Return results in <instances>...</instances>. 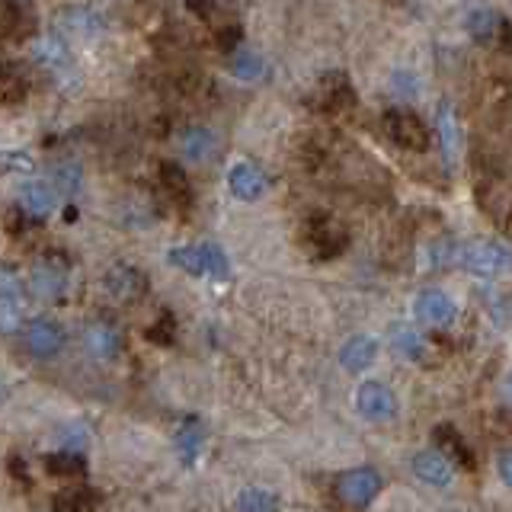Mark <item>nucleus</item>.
I'll use <instances>...</instances> for the list:
<instances>
[{
    "label": "nucleus",
    "mask_w": 512,
    "mask_h": 512,
    "mask_svg": "<svg viewBox=\"0 0 512 512\" xmlns=\"http://www.w3.org/2000/svg\"><path fill=\"white\" fill-rule=\"evenodd\" d=\"M301 244L314 260H333V256L346 253L349 231H346V224H340L333 215L314 212L301 224Z\"/></svg>",
    "instance_id": "1"
},
{
    "label": "nucleus",
    "mask_w": 512,
    "mask_h": 512,
    "mask_svg": "<svg viewBox=\"0 0 512 512\" xmlns=\"http://www.w3.org/2000/svg\"><path fill=\"white\" fill-rule=\"evenodd\" d=\"M381 128H384V135H388L397 148H404V151H416V154H423L429 151V144H432V132H429V125L416 116V112L410 109H388L381 116Z\"/></svg>",
    "instance_id": "2"
},
{
    "label": "nucleus",
    "mask_w": 512,
    "mask_h": 512,
    "mask_svg": "<svg viewBox=\"0 0 512 512\" xmlns=\"http://www.w3.org/2000/svg\"><path fill=\"white\" fill-rule=\"evenodd\" d=\"M352 103H356V90H352V80L343 71H327L308 93V106L317 116H340Z\"/></svg>",
    "instance_id": "3"
},
{
    "label": "nucleus",
    "mask_w": 512,
    "mask_h": 512,
    "mask_svg": "<svg viewBox=\"0 0 512 512\" xmlns=\"http://www.w3.org/2000/svg\"><path fill=\"white\" fill-rule=\"evenodd\" d=\"M477 272V276H500V272L512 269V250L493 240H471V244H458V263Z\"/></svg>",
    "instance_id": "4"
},
{
    "label": "nucleus",
    "mask_w": 512,
    "mask_h": 512,
    "mask_svg": "<svg viewBox=\"0 0 512 512\" xmlns=\"http://www.w3.org/2000/svg\"><path fill=\"white\" fill-rule=\"evenodd\" d=\"M378 490H381V474L372 468L346 471L340 480H336V496H340L343 506H349V509H365L378 496Z\"/></svg>",
    "instance_id": "5"
},
{
    "label": "nucleus",
    "mask_w": 512,
    "mask_h": 512,
    "mask_svg": "<svg viewBox=\"0 0 512 512\" xmlns=\"http://www.w3.org/2000/svg\"><path fill=\"white\" fill-rule=\"evenodd\" d=\"M64 327L58 320H48V317H36L32 324H26L23 330V346L32 359H52L64 349Z\"/></svg>",
    "instance_id": "6"
},
{
    "label": "nucleus",
    "mask_w": 512,
    "mask_h": 512,
    "mask_svg": "<svg viewBox=\"0 0 512 512\" xmlns=\"http://www.w3.org/2000/svg\"><path fill=\"white\" fill-rule=\"evenodd\" d=\"M32 292L42 301H61L68 292V263L61 256H42V260L32 266Z\"/></svg>",
    "instance_id": "7"
},
{
    "label": "nucleus",
    "mask_w": 512,
    "mask_h": 512,
    "mask_svg": "<svg viewBox=\"0 0 512 512\" xmlns=\"http://www.w3.org/2000/svg\"><path fill=\"white\" fill-rule=\"evenodd\" d=\"M356 410L372 423H384V420H394L397 413V397L388 384L381 381H365L362 388L356 391Z\"/></svg>",
    "instance_id": "8"
},
{
    "label": "nucleus",
    "mask_w": 512,
    "mask_h": 512,
    "mask_svg": "<svg viewBox=\"0 0 512 512\" xmlns=\"http://www.w3.org/2000/svg\"><path fill=\"white\" fill-rule=\"evenodd\" d=\"M416 317L423 320L426 327H432V330H445V327H452L455 324V314H458V308H455V301L448 298L442 288H426V292H420L416 295Z\"/></svg>",
    "instance_id": "9"
},
{
    "label": "nucleus",
    "mask_w": 512,
    "mask_h": 512,
    "mask_svg": "<svg viewBox=\"0 0 512 512\" xmlns=\"http://www.w3.org/2000/svg\"><path fill=\"white\" fill-rule=\"evenodd\" d=\"M228 189H231V196L240 199V202H256V199L266 196L269 180H266V173L260 167L240 160V164H234L231 173H228Z\"/></svg>",
    "instance_id": "10"
},
{
    "label": "nucleus",
    "mask_w": 512,
    "mask_h": 512,
    "mask_svg": "<svg viewBox=\"0 0 512 512\" xmlns=\"http://www.w3.org/2000/svg\"><path fill=\"white\" fill-rule=\"evenodd\" d=\"M106 16H100L93 7H64L58 10V29L68 32L71 39H96L106 29Z\"/></svg>",
    "instance_id": "11"
},
{
    "label": "nucleus",
    "mask_w": 512,
    "mask_h": 512,
    "mask_svg": "<svg viewBox=\"0 0 512 512\" xmlns=\"http://www.w3.org/2000/svg\"><path fill=\"white\" fill-rule=\"evenodd\" d=\"M106 292L119 301H138L144 292H148V276L135 266L119 263L106 272Z\"/></svg>",
    "instance_id": "12"
},
{
    "label": "nucleus",
    "mask_w": 512,
    "mask_h": 512,
    "mask_svg": "<svg viewBox=\"0 0 512 512\" xmlns=\"http://www.w3.org/2000/svg\"><path fill=\"white\" fill-rule=\"evenodd\" d=\"M84 343H87V352L93 359L112 362V359H119V352H122V333L112 327L109 320H96V324L87 327Z\"/></svg>",
    "instance_id": "13"
},
{
    "label": "nucleus",
    "mask_w": 512,
    "mask_h": 512,
    "mask_svg": "<svg viewBox=\"0 0 512 512\" xmlns=\"http://www.w3.org/2000/svg\"><path fill=\"white\" fill-rule=\"evenodd\" d=\"M157 183H160V189H164V196L170 202L183 205V208H189L192 199H196V192H192V183H189L186 170L176 164V160H164V164L157 167Z\"/></svg>",
    "instance_id": "14"
},
{
    "label": "nucleus",
    "mask_w": 512,
    "mask_h": 512,
    "mask_svg": "<svg viewBox=\"0 0 512 512\" xmlns=\"http://www.w3.org/2000/svg\"><path fill=\"white\" fill-rule=\"evenodd\" d=\"M23 311V288L16 279L13 266H4V276H0V317H4V330L10 333L16 327Z\"/></svg>",
    "instance_id": "15"
},
{
    "label": "nucleus",
    "mask_w": 512,
    "mask_h": 512,
    "mask_svg": "<svg viewBox=\"0 0 512 512\" xmlns=\"http://www.w3.org/2000/svg\"><path fill=\"white\" fill-rule=\"evenodd\" d=\"M413 471L420 480H426V484L432 487H448L452 484V461H448L445 452H420L413 458Z\"/></svg>",
    "instance_id": "16"
},
{
    "label": "nucleus",
    "mask_w": 512,
    "mask_h": 512,
    "mask_svg": "<svg viewBox=\"0 0 512 512\" xmlns=\"http://www.w3.org/2000/svg\"><path fill=\"white\" fill-rule=\"evenodd\" d=\"M183 154L192 164H208V160L218 157V138L212 128L205 125H192L183 132Z\"/></svg>",
    "instance_id": "17"
},
{
    "label": "nucleus",
    "mask_w": 512,
    "mask_h": 512,
    "mask_svg": "<svg viewBox=\"0 0 512 512\" xmlns=\"http://www.w3.org/2000/svg\"><path fill=\"white\" fill-rule=\"evenodd\" d=\"M375 359H378V343L372 340V336H365V333L352 336V340L340 349V362H343L346 372H352V375L365 372V368L372 365Z\"/></svg>",
    "instance_id": "18"
},
{
    "label": "nucleus",
    "mask_w": 512,
    "mask_h": 512,
    "mask_svg": "<svg viewBox=\"0 0 512 512\" xmlns=\"http://www.w3.org/2000/svg\"><path fill=\"white\" fill-rule=\"evenodd\" d=\"M58 196V189L55 186H45V183H26L23 192H20V205L26 208V212H32L36 218H48L55 212V199Z\"/></svg>",
    "instance_id": "19"
},
{
    "label": "nucleus",
    "mask_w": 512,
    "mask_h": 512,
    "mask_svg": "<svg viewBox=\"0 0 512 512\" xmlns=\"http://www.w3.org/2000/svg\"><path fill=\"white\" fill-rule=\"evenodd\" d=\"M23 32H32V23H26V7L20 0H0V36L4 42L20 39Z\"/></svg>",
    "instance_id": "20"
},
{
    "label": "nucleus",
    "mask_w": 512,
    "mask_h": 512,
    "mask_svg": "<svg viewBox=\"0 0 512 512\" xmlns=\"http://www.w3.org/2000/svg\"><path fill=\"white\" fill-rule=\"evenodd\" d=\"M202 445H205V426L196 420V416H189V420L180 426V432H176V452H180V458L186 464H196Z\"/></svg>",
    "instance_id": "21"
},
{
    "label": "nucleus",
    "mask_w": 512,
    "mask_h": 512,
    "mask_svg": "<svg viewBox=\"0 0 512 512\" xmlns=\"http://www.w3.org/2000/svg\"><path fill=\"white\" fill-rule=\"evenodd\" d=\"M391 346H394V352L400 359H410V362H420L426 356V340L407 324H394L391 327Z\"/></svg>",
    "instance_id": "22"
},
{
    "label": "nucleus",
    "mask_w": 512,
    "mask_h": 512,
    "mask_svg": "<svg viewBox=\"0 0 512 512\" xmlns=\"http://www.w3.org/2000/svg\"><path fill=\"white\" fill-rule=\"evenodd\" d=\"M80 183H84V173H80L77 160H58L52 167V186L58 189V196L74 199L80 192Z\"/></svg>",
    "instance_id": "23"
},
{
    "label": "nucleus",
    "mask_w": 512,
    "mask_h": 512,
    "mask_svg": "<svg viewBox=\"0 0 512 512\" xmlns=\"http://www.w3.org/2000/svg\"><path fill=\"white\" fill-rule=\"evenodd\" d=\"M500 23H503V16L500 13H493L487 7H480L468 16V32H471V39L480 42V45H487V42H496V32H500Z\"/></svg>",
    "instance_id": "24"
},
{
    "label": "nucleus",
    "mask_w": 512,
    "mask_h": 512,
    "mask_svg": "<svg viewBox=\"0 0 512 512\" xmlns=\"http://www.w3.org/2000/svg\"><path fill=\"white\" fill-rule=\"evenodd\" d=\"M439 141H442V157H445V164L452 167L455 164V151H458V128H455V112L448 103L439 106Z\"/></svg>",
    "instance_id": "25"
},
{
    "label": "nucleus",
    "mask_w": 512,
    "mask_h": 512,
    "mask_svg": "<svg viewBox=\"0 0 512 512\" xmlns=\"http://www.w3.org/2000/svg\"><path fill=\"white\" fill-rule=\"evenodd\" d=\"M26 93H29V77L20 68L7 64L4 77H0V100H4V106H16L26 100Z\"/></svg>",
    "instance_id": "26"
},
{
    "label": "nucleus",
    "mask_w": 512,
    "mask_h": 512,
    "mask_svg": "<svg viewBox=\"0 0 512 512\" xmlns=\"http://www.w3.org/2000/svg\"><path fill=\"white\" fill-rule=\"evenodd\" d=\"M432 436H436L442 452H448L455 461H461L464 468H474V455L468 452V445L461 442V436H458L452 426H436V432H432Z\"/></svg>",
    "instance_id": "27"
},
{
    "label": "nucleus",
    "mask_w": 512,
    "mask_h": 512,
    "mask_svg": "<svg viewBox=\"0 0 512 512\" xmlns=\"http://www.w3.org/2000/svg\"><path fill=\"white\" fill-rule=\"evenodd\" d=\"M266 71V64L263 58L256 55V52H247V48H237V52L231 55V74L240 77V80H256V77H263Z\"/></svg>",
    "instance_id": "28"
},
{
    "label": "nucleus",
    "mask_w": 512,
    "mask_h": 512,
    "mask_svg": "<svg viewBox=\"0 0 512 512\" xmlns=\"http://www.w3.org/2000/svg\"><path fill=\"white\" fill-rule=\"evenodd\" d=\"M170 263L180 266L189 276H205V250L202 244L196 247H173L170 250Z\"/></svg>",
    "instance_id": "29"
},
{
    "label": "nucleus",
    "mask_w": 512,
    "mask_h": 512,
    "mask_svg": "<svg viewBox=\"0 0 512 512\" xmlns=\"http://www.w3.org/2000/svg\"><path fill=\"white\" fill-rule=\"evenodd\" d=\"M237 509L240 512H279V500L272 496L269 490H244L240 493V500H237Z\"/></svg>",
    "instance_id": "30"
},
{
    "label": "nucleus",
    "mask_w": 512,
    "mask_h": 512,
    "mask_svg": "<svg viewBox=\"0 0 512 512\" xmlns=\"http://www.w3.org/2000/svg\"><path fill=\"white\" fill-rule=\"evenodd\" d=\"M4 224H7V234L23 237V234H29L32 228H39L42 218H36L32 212H26L23 205H10V208H7V215H4Z\"/></svg>",
    "instance_id": "31"
},
{
    "label": "nucleus",
    "mask_w": 512,
    "mask_h": 512,
    "mask_svg": "<svg viewBox=\"0 0 512 512\" xmlns=\"http://www.w3.org/2000/svg\"><path fill=\"white\" fill-rule=\"evenodd\" d=\"M55 512H93V496L84 487L64 490L55 496Z\"/></svg>",
    "instance_id": "32"
},
{
    "label": "nucleus",
    "mask_w": 512,
    "mask_h": 512,
    "mask_svg": "<svg viewBox=\"0 0 512 512\" xmlns=\"http://www.w3.org/2000/svg\"><path fill=\"white\" fill-rule=\"evenodd\" d=\"M45 468H48V474L74 477V474L84 471V461H80V455H77V452H71V448H64V452L48 455V458H45Z\"/></svg>",
    "instance_id": "33"
},
{
    "label": "nucleus",
    "mask_w": 512,
    "mask_h": 512,
    "mask_svg": "<svg viewBox=\"0 0 512 512\" xmlns=\"http://www.w3.org/2000/svg\"><path fill=\"white\" fill-rule=\"evenodd\" d=\"M36 58L45 71H61V68H68L71 64V55H68V48H64L61 42H42L36 48Z\"/></svg>",
    "instance_id": "34"
},
{
    "label": "nucleus",
    "mask_w": 512,
    "mask_h": 512,
    "mask_svg": "<svg viewBox=\"0 0 512 512\" xmlns=\"http://www.w3.org/2000/svg\"><path fill=\"white\" fill-rule=\"evenodd\" d=\"M202 250H205V276L228 279L231 263H228V256H224V250L218 244H202Z\"/></svg>",
    "instance_id": "35"
},
{
    "label": "nucleus",
    "mask_w": 512,
    "mask_h": 512,
    "mask_svg": "<svg viewBox=\"0 0 512 512\" xmlns=\"http://www.w3.org/2000/svg\"><path fill=\"white\" fill-rule=\"evenodd\" d=\"M173 336H176V317H173L170 311H164V314H160V317L154 320V324H151L148 340L157 343V346H170V343H173Z\"/></svg>",
    "instance_id": "36"
},
{
    "label": "nucleus",
    "mask_w": 512,
    "mask_h": 512,
    "mask_svg": "<svg viewBox=\"0 0 512 512\" xmlns=\"http://www.w3.org/2000/svg\"><path fill=\"white\" fill-rule=\"evenodd\" d=\"M215 45L221 48L224 55H234L240 45H244V26L240 23H228L215 32Z\"/></svg>",
    "instance_id": "37"
},
{
    "label": "nucleus",
    "mask_w": 512,
    "mask_h": 512,
    "mask_svg": "<svg viewBox=\"0 0 512 512\" xmlns=\"http://www.w3.org/2000/svg\"><path fill=\"white\" fill-rule=\"evenodd\" d=\"M186 7H189L192 16H199V20H208V16L215 13L218 0H186Z\"/></svg>",
    "instance_id": "38"
},
{
    "label": "nucleus",
    "mask_w": 512,
    "mask_h": 512,
    "mask_svg": "<svg viewBox=\"0 0 512 512\" xmlns=\"http://www.w3.org/2000/svg\"><path fill=\"white\" fill-rule=\"evenodd\" d=\"M496 45H500L506 55H512V20H506V16L500 23V32H496Z\"/></svg>",
    "instance_id": "39"
},
{
    "label": "nucleus",
    "mask_w": 512,
    "mask_h": 512,
    "mask_svg": "<svg viewBox=\"0 0 512 512\" xmlns=\"http://www.w3.org/2000/svg\"><path fill=\"white\" fill-rule=\"evenodd\" d=\"M7 167H20V173H32V157L26 154H7Z\"/></svg>",
    "instance_id": "40"
},
{
    "label": "nucleus",
    "mask_w": 512,
    "mask_h": 512,
    "mask_svg": "<svg viewBox=\"0 0 512 512\" xmlns=\"http://www.w3.org/2000/svg\"><path fill=\"white\" fill-rule=\"evenodd\" d=\"M500 477H503V484L512 487V452L500 455Z\"/></svg>",
    "instance_id": "41"
},
{
    "label": "nucleus",
    "mask_w": 512,
    "mask_h": 512,
    "mask_svg": "<svg viewBox=\"0 0 512 512\" xmlns=\"http://www.w3.org/2000/svg\"><path fill=\"white\" fill-rule=\"evenodd\" d=\"M503 397H506L509 404H512V375H509V378L503 381Z\"/></svg>",
    "instance_id": "42"
},
{
    "label": "nucleus",
    "mask_w": 512,
    "mask_h": 512,
    "mask_svg": "<svg viewBox=\"0 0 512 512\" xmlns=\"http://www.w3.org/2000/svg\"><path fill=\"white\" fill-rule=\"evenodd\" d=\"M503 228H506V234L512 237V208H509V212H506V221H503Z\"/></svg>",
    "instance_id": "43"
},
{
    "label": "nucleus",
    "mask_w": 512,
    "mask_h": 512,
    "mask_svg": "<svg viewBox=\"0 0 512 512\" xmlns=\"http://www.w3.org/2000/svg\"><path fill=\"white\" fill-rule=\"evenodd\" d=\"M506 308H509V324H512V295H509V301H506Z\"/></svg>",
    "instance_id": "44"
}]
</instances>
